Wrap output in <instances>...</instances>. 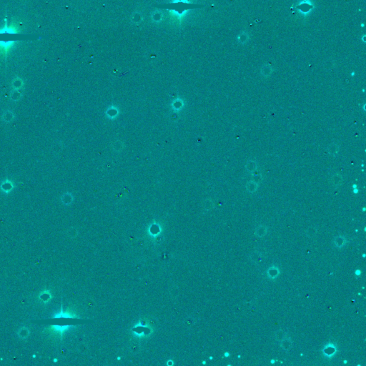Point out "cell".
Instances as JSON below:
<instances>
[{"mask_svg": "<svg viewBox=\"0 0 366 366\" xmlns=\"http://www.w3.org/2000/svg\"><path fill=\"white\" fill-rule=\"evenodd\" d=\"M147 232L152 238H156L162 232V228L157 223H152L148 228Z\"/></svg>", "mask_w": 366, "mask_h": 366, "instance_id": "cell-1", "label": "cell"}, {"mask_svg": "<svg viewBox=\"0 0 366 366\" xmlns=\"http://www.w3.org/2000/svg\"><path fill=\"white\" fill-rule=\"evenodd\" d=\"M330 182H331V184L333 187H338L342 184V177L341 175L336 173V174L331 175V179H330Z\"/></svg>", "mask_w": 366, "mask_h": 366, "instance_id": "cell-2", "label": "cell"}, {"mask_svg": "<svg viewBox=\"0 0 366 366\" xmlns=\"http://www.w3.org/2000/svg\"><path fill=\"white\" fill-rule=\"evenodd\" d=\"M52 329L54 330V332L60 334L62 335V334L72 327V325H53L52 327Z\"/></svg>", "mask_w": 366, "mask_h": 366, "instance_id": "cell-3", "label": "cell"}, {"mask_svg": "<svg viewBox=\"0 0 366 366\" xmlns=\"http://www.w3.org/2000/svg\"><path fill=\"white\" fill-rule=\"evenodd\" d=\"M339 145L336 143H332L328 146V147H327L328 153L330 154V155L333 157H335L337 155L338 152H339Z\"/></svg>", "mask_w": 366, "mask_h": 366, "instance_id": "cell-4", "label": "cell"}, {"mask_svg": "<svg viewBox=\"0 0 366 366\" xmlns=\"http://www.w3.org/2000/svg\"><path fill=\"white\" fill-rule=\"evenodd\" d=\"M54 318H77V316L76 315L74 314L72 312H64L63 310L62 309L61 311L59 313H57L55 316H54Z\"/></svg>", "mask_w": 366, "mask_h": 366, "instance_id": "cell-5", "label": "cell"}, {"mask_svg": "<svg viewBox=\"0 0 366 366\" xmlns=\"http://www.w3.org/2000/svg\"><path fill=\"white\" fill-rule=\"evenodd\" d=\"M346 239L345 238L344 236H342V235H339V236H337L336 238L334 239V244L338 248H340V247H342L344 246L346 244Z\"/></svg>", "mask_w": 366, "mask_h": 366, "instance_id": "cell-6", "label": "cell"}, {"mask_svg": "<svg viewBox=\"0 0 366 366\" xmlns=\"http://www.w3.org/2000/svg\"><path fill=\"white\" fill-rule=\"evenodd\" d=\"M257 162H256L255 161H254V160H250V161L247 162L246 170L248 172L253 174V173L255 172L256 170H257Z\"/></svg>", "mask_w": 366, "mask_h": 366, "instance_id": "cell-7", "label": "cell"}, {"mask_svg": "<svg viewBox=\"0 0 366 366\" xmlns=\"http://www.w3.org/2000/svg\"><path fill=\"white\" fill-rule=\"evenodd\" d=\"M268 230V228L267 226H265L264 225H260L259 227L256 229V232H255L256 235H257V237H259V238H262V237L265 236V235L267 234Z\"/></svg>", "mask_w": 366, "mask_h": 366, "instance_id": "cell-8", "label": "cell"}, {"mask_svg": "<svg viewBox=\"0 0 366 366\" xmlns=\"http://www.w3.org/2000/svg\"><path fill=\"white\" fill-rule=\"evenodd\" d=\"M275 339L279 342H282L287 337V331L283 329H279L275 333Z\"/></svg>", "mask_w": 366, "mask_h": 366, "instance_id": "cell-9", "label": "cell"}, {"mask_svg": "<svg viewBox=\"0 0 366 366\" xmlns=\"http://www.w3.org/2000/svg\"><path fill=\"white\" fill-rule=\"evenodd\" d=\"M257 187H258L257 183H255V181L250 180V181L247 182V183L246 185V188H247V191H248L249 192H250V193H254V192H256Z\"/></svg>", "mask_w": 366, "mask_h": 366, "instance_id": "cell-10", "label": "cell"}, {"mask_svg": "<svg viewBox=\"0 0 366 366\" xmlns=\"http://www.w3.org/2000/svg\"><path fill=\"white\" fill-rule=\"evenodd\" d=\"M250 259H251V261L253 262V263H255L256 264L259 263L260 262V260L262 259V254L260 252H258V251H255V252H253V253L250 254Z\"/></svg>", "mask_w": 366, "mask_h": 366, "instance_id": "cell-11", "label": "cell"}, {"mask_svg": "<svg viewBox=\"0 0 366 366\" xmlns=\"http://www.w3.org/2000/svg\"><path fill=\"white\" fill-rule=\"evenodd\" d=\"M279 274V270L278 268L272 267L268 270V276L270 279H275Z\"/></svg>", "mask_w": 366, "mask_h": 366, "instance_id": "cell-12", "label": "cell"}, {"mask_svg": "<svg viewBox=\"0 0 366 366\" xmlns=\"http://www.w3.org/2000/svg\"><path fill=\"white\" fill-rule=\"evenodd\" d=\"M281 346H282L283 349L285 351H287L289 350L290 348V346H291V344H292V341L290 340V338H286L285 340H283L282 342H281Z\"/></svg>", "mask_w": 366, "mask_h": 366, "instance_id": "cell-13", "label": "cell"}, {"mask_svg": "<svg viewBox=\"0 0 366 366\" xmlns=\"http://www.w3.org/2000/svg\"><path fill=\"white\" fill-rule=\"evenodd\" d=\"M317 232H318V229H317L315 226H312V227H309L308 229H307L305 234H306V235L308 237V238H313V237H315L316 235Z\"/></svg>", "mask_w": 366, "mask_h": 366, "instance_id": "cell-14", "label": "cell"}, {"mask_svg": "<svg viewBox=\"0 0 366 366\" xmlns=\"http://www.w3.org/2000/svg\"><path fill=\"white\" fill-rule=\"evenodd\" d=\"M39 298L41 299L44 302H47L49 300L51 299V294L49 291H44L42 292L39 295Z\"/></svg>", "mask_w": 366, "mask_h": 366, "instance_id": "cell-15", "label": "cell"}, {"mask_svg": "<svg viewBox=\"0 0 366 366\" xmlns=\"http://www.w3.org/2000/svg\"><path fill=\"white\" fill-rule=\"evenodd\" d=\"M29 334V331L28 329L27 328V327H22L20 331H18V335L20 336V338H22V339H25V338H27L28 337Z\"/></svg>", "mask_w": 366, "mask_h": 366, "instance_id": "cell-16", "label": "cell"}, {"mask_svg": "<svg viewBox=\"0 0 366 366\" xmlns=\"http://www.w3.org/2000/svg\"><path fill=\"white\" fill-rule=\"evenodd\" d=\"M272 72V68L270 67H265L264 68H263V70H262V74H263V76H265V77H268L270 74Z\"/></svg>", "mask_w": 366, "mask_h": 366, "instance_id": "cell-17", "label": "cell"}, {"mask_svg": "<svg viewBox=\"0 0 366 366\" xmlns=\"http://www.w3.org/2000/svg\"><path fill=\"white\" fill-rule=\"evenodd\" d=\"M334 347L333 346H331V345H329V346H327L326 347V349H325V354H326L327 356H331V355H333L332 354H333V352H331V349L333 348Z\"/></svg>", "mask_w": 366, "mask_h": 366, "instance_id": "cell-18", "label": "cell"}, {"mask_svg": "<svg viewBox=\"0 0 366 366\" xmlns=\"http://www.w3.org/2000/svg\"><path fill=\"white\" fill-rule=\"evenodd\" d=\"M173 363H173V361L171 360H168V363H167V365H172Z\"/></svg>", "mask_w": 366, "mask_h": 366, "instance_id": "cell-19", "label": "cell"}, {"mask_svg": "<svg viewBox=\"0 0 366 366\" xmlns=\"http://www.w3.org/2000/svg\"><path fill=\"white\" fill-rule=\"evenodd\" d=\"M117 360H121V357H117Z\"/></svg>", "mask_w": 366, "mask_h": 366, "instance_id": "cell-20", "label": "cell"}]
</instances>
